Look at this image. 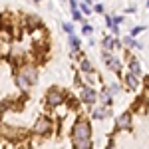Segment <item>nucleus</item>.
<instances>
[{
  "instance_id": "f257e3e1",
  "label": "nucleus",
  "mask_w": 149,
  "mask_h": 149,
  "mask_svg": "<svg viewBox=\"0 0 149 149\" xmlns=\"http://www.w3.org/2000/svg\"><path fill=\"white\" fill-rule=\"evenodd\" d=\"M36 81H38V70H36V66L28 64V66H24V68L18 72L16 84H18L20 88H28V86H32Z\"/></svg>"
},
{
  "instance_id": "f03ea898",
  "label": "nucleus",
  "mask_w": 149,
  "mask_h": 149,
  "mask_svg": "<svg viewBox=\"0 0 149 149\" xmlns=\"http://www.w3.org/2000/svg\"><path fill=\"white\" fill-rule=\"evenodd\" d=\"M72 137L74 139H90L92 137V127L86 119H78L76 125L72 129Z\"/></svg>"
},
{
  "instance_id": "7ed1b4c3",
  "label": "nucleus",
  "mask_w": 149,
  "mask_h": 149,
  "mask_svg": "<svg viewBox=\"0 0 149 149\" xmlns=\"http://www.w3.org/2000/svg\"><path fill=\"white\" fill-rule=\"evenodd\" d=\"M64 100H66V93H64V90H60V88L50 90L48 95H46V103L50 105V107H58V105H62Z\"/></svg>"
},
{
  "instance_id": "20e7f679",
  "label": "nucleus",
  "mask_w": 149,
  "mask_h": 149,
  "mask_svg": "<svg viewBox=\"0 0 149 149\" xmlns=\"http://www.w3.org/2000/svg\"><path fill=\"white\" fill-rule=\"evenodd\" d=\"M34 131L38 133V135L50 133V131H52V121H50L48 117H40V119L36 121V125H34Z\"/></svg>"
},
{
  "instance_id": "39448f33",
  "label": "nucleus",
  "mask_w": 149,
  "mask_h": 149,
  "mask_svg": "<svg viewBox=\"0 0 149 149\" xmlns=\"http://www.w3.org/2000/svg\"><path fill=\"white\" fill-rule=\"evenodd\" d=\"M103 60H105V64H107L109 70H113V72H117V74L121 72V62H119L111 52H105V50H103Z\"/></svg>"
},
{
  "instance_id": "423d86ee",
  "label": "nucleus",
  "mask_w": 149,
  "mask_h": 149,
  "mask_svg": "<svg viewBox=\"0 0 149 149\" xmlns=\"http://www.w3.org/2000/svg\"><path fill=\"white\" fill-rule=\"evenodd\" d=\"M80 97L84 103H93L95 102V97H97V93H95V90L93 88H90V86H84L80 92Z\"/></svg>"
},
{
  "instance_id": "0eeeda50",
  "label": "nucleus",
  "mask_w": 149,
  "mask_h": 149,
  "mask_svg": "<svg viewBox=\"0 0 149 149\" xmlns=\"http://www.w3.org/2000/svg\"><path fill=\"white\" fill-rule=\"evenodd\" d=\"M115 127L117 129H131V113H121L115 119Z\"/></svg>"
},
{
  "instance_id": "6e6552de",
  "label": "nucleus",
  "mask_w": 149,
  "mask_h": 149,
  "mask_svg": "<svg viewBox=\"0 0 149 149\" xmlns=\"http://www.w3.org/2000/svg\"><path fill=\"white\" fill-rule=\"evenodd\" d=\"M121 46V42L117 40V38H113V36H107L105 40H103V50L105 52H109V50H113V48H119Z\"/></svg>"
},
{
  "instance_id": "1a4fd4ad",
  "label": "nucleus",
  "mask_w": 149,
  "mask_h": 149,
  "mask_svg": "<svg viewBox=\"0 0 149 149\" xmlns=\"http://www.w3.org/2000/svg\"><path fill=\"white\" fill-rule=\"evenodd\" d=\"M129 74H131V76H135V78L141 76V66H139V62L135 60V58H131V60H129Z\"/></svg>"
},
{
  "instance_id": "9d476101",
  "label": "nucleus",
  "mask_w": 149,
  "mask_h": 149,
  "mask_svg": "<svg viewBox=\"0 0 149 149\" xmlns=\"http://www.w3.org/2000/svg\"><path fill=\"white\" fill-rule=\"evenodd\" d=\"M74 149H92V139H74Z\"/></svg>"
},
{
  "instance_id": "9b49d317",
  "label": "nucleus",
  "mask_w": 149,
  "mask_h": 149,
  "mask_svg": "<svg viewBox=\"0 0 149 149\" xmlns=\"http://www.w3.org/2000/svg\"><path fill=\"white\" fill-rule=\"evenodd\" d=\"M125 86L129 88V90H137V86H139V81L135 76H131V74H127L125 76Z\"/></svg>"
},
{
  "instance_id": "f8f14e48",
  "label": "nucleus",
  "mask_w": 149,
  "mask_h": 149,
  "mask_svg": "<svg viewBox=\"0 0 149 149\" xmlns=\"http://www.w3.org/2000/svg\"><path fill=\"white\" fill-rule=\"evenodd\" d=\"M109 113H111V111L107 109V105H103V107H100V109L93 111V117H95V119H105Z\"/></svg>"
},
{
  "instance_id": "ddd939ff",
  "label": "nucleus",
  "mask_w": 149,
  "mask_h": 149,
  "mask_svg": "<svg viewBox=\"0 0 149 149\" xmlns=\"http://www.w3.org/2000/svg\"><path fill=\"white\" fill-rule=\"evenodd\" d=\"M70 48H72V52L76 54V52H78V48H80V38H76V36H70Z\"/></svg>"
},
{
  "instance_id": "4468645a",
  "label": "nucleus",
  "mask_w": 149,
  "mask_h": 149,
  "mask_svg": "<svg viewBox=\"0 0 149 149\" xmlns=\"http://www.w3.org/2000/svg\"><path fill=\"white\" fill-rule=\"evenodd\" d=\"M80 68L84 70L86 74H93V70H92V64H90V62H88L86 58H84V60H81V62H80Z\"/></svg>"
},
{
  "instance_id": "2eb2a0df",
  "label": "nucleus",
  "mask_w": 149,
  "mask_h": 149,
  "mask_svg": "<svg viewBox=\"0 0 149 149\" xmlns=\"http://www.w3.org/2000/svg\"><path fill=\"white\" fill-rule=\"evenodd\" d=\"M100 97H102L103 105H107V107H109V102H111V95L107 93V90H102V92H100Z\"/></svg>"
},
{
  "instance_id": "dca6fc26",
  "label": "nucleus",
  "mask_w": 149,
  "mask_h": 149,
  "mask_svg": "<svg viewBox=\"0 0 149 149\" xmlns=\"http://www.w3.org/2000/svg\"><path fill=\"white\" fill-rule=\"evenodd\" d=\"M38 24H40V18L34 16V14H30V16H28V26H30V28H36Z\"/></svg>"
},
{
  "instance_id": "f3484780",
  "label": "nucleus",
  "mask_w": 149,
  "mask_h": 149,
  "mask_svg": "<svg viewBox=\"0 0 149 149\" xmlns=\"http://www.w3.org/2000/svg\"><path fill=\"white\" fill-rule=\"evenodd\" d=\"M119 90H121V88H119V84H111V86H109V90H107V93H109V95H115V93H119Z\"/></svg>"
},
{
  "instance_id": "a211bd4d",
  "label": "nucleus",
  "mask_w": 149,
  "mask_h": 149,
  "mask_svg": "<svg viewBox=\"0 0 149 149\" xmlns=\"http://www.w3.org/2000/svg\"><path fill=\"white\" fill-rule=\"evenodd\" d=\"M64 30H66L70 36H74V24H68V22H66V24H64Z\"/></svg>"
},
{
  "instance_id": "6ab92c4d",
  "label": "nucleus",
  "mask_w": 149,
  "mask_h": 149,
  "mask_svg": "<svg viewBox=\"0 0 149 149\" xmlns=\"http://www.w3.org/2000/svg\"><path fill=\"white\" fill-rule=\"evenodd\" d=\"M80 12H84V14H92V8L90 6H86V4H80V8H78Z\"/></svg>"
},
{
  "instance_id": "aec40b11",
  "label": "nucleus",
  "mask_w": 149,
  "mask_h": 149,
  "mask_svg": "<svg viewBox=\"0 0 149 149\" xmlns=\"http://www.w3.org/2000/svg\"><path fill=\"white\" fill-rule=\"evenodd\" d=\"M81 32H84V34H86V36H90V34H92V32H93V28H92V26H90V24H86V26L81 28Z\"/></svg>"
},
{
  "instance_id": "412c9836",
  "label": "nucleus",
  "mask_w": 149,
  "mask_h": 149,
  "mask_svg": "<svg viewBox=\"0 0 149 149\" xmlns=\"http://www.w3.org/2000/svg\"><path fill=\"white\" fill-rule=\"evenodd\" d=\"M72 16H74V20H81V12L78 10V8H74V10H72Z\"/></svg>"
},
{
  "instance_id": "4be33fe9",
  "label": "nucleus",
  "mask_w": 149,
  "mask_h": 149,
  "mask_svg": "<svg viewBox=\"0 0 149 149\" xmlns=\"http://www.w3.org/2000/svg\"><path fill=\"white\" fill-rule=\"evenodd\" d=\"M139 32H143V26H135V28H133V30H131V34H129V36H131V38H133V36H137Z\"/></svg>"
},
{
  "instance_id": "5701e85b",
  "label": "nucleus",
  "mask_w": 149,
  "mask_h": 149,
  "mask_svg": "<svg viewBox=\"0 0 149 149\" xmlns=\"http://www.w3.org/2000/svg\"><path fill=\"white\" fill-rule=\"evenodd\" d=\"M93 12H97V14H103V6H102V4H95V6H93Z\"/></svg>"
},
{
  "instance_id": "b1692460",
  "label": "nucleus",
  "mask_w": 149,
  "mask_h": 149,
  "mask_svg": "<svg viewBox=\"0 0 149 149\" xmlns=\"http://www.w3.org/2000/svg\"><path fill=\"white\" fill-rule=\"evenodd\" d=\"M81 4H86V6H90V4H92V0H84Z\"/></svg>"
},
{
  "instance_id": "393cba45",
  "label": "nucleus",
  "mask_w": 149,
  "mask_h": 149,
  "mask_svg": "<svg viewBox=\"0 0 149 149\" xmlns=\"http://www.w3.org/2000/svg\"><path fill=\"white\" fill-rule=\"evenodd\" d=\"M107 149H113V145H109V147H107Z\"/></svg>"
},
{
  "instance_id": "a878e982",
  "label": "nucleus",
  "mask_w": 149,
  "mask_h": 149,
  "mask_svg": "<svg viewBox=\"0 0 149 149\" xmlns=\"http://www.w3.org/2000/svg\"><path fill=\"white\" fill-rule=\"evenodd\" d=\"M36 2H40V0H36Z\"/></svg>"
}]
</instances>
